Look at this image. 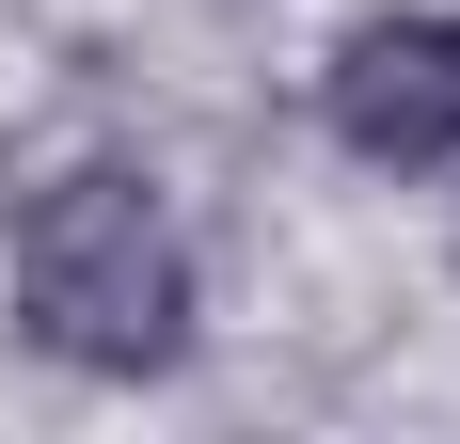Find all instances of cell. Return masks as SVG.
<instances>
[{"label": "cell", "mask_w": 460, "mask_h": 444, "mask_svg": "<svg viewBox=\"0 0 460 444\" xmlns=\"http://www.w3.org/2000/svg\"><path fill=\"white\" fill-rule=\"evenodd\" d=\"M0 333L95 397H143L207 350V254L159 159H64L0 222Z\"/></svg>", "instance_id": "6da1fadb"}, {"label": "cell", "mask_w": 460, "mask_h": 444, "mask_svg": "<svg viewBox=\"0 0 460 444\" xmlns=\"http://www.w3.org/2000/svg\"><path fill=\"white\" fill-rule=\"evenodd\" d=\"M318 143L349 175H460V0H366L318 48Z\"/></svg>", "instance_id": "7a4b0ae2"}, {"label": "cell", "mask_w": 460, "mask_h": 444, "mask_svg": "<svg viewBox=\"0 0 460 444\" xmlns=\"http://www.w3.org/2000/svg\"><path fill=\"white\" fill-rule=\"evenodd\" d=\"M445 238H460V222H445Z\"/></svg>", "instance_id": "3957f363"}]
</instances>
